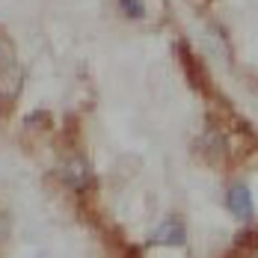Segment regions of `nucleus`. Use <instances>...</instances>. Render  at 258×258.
<instances>
[{
  "label": "nucleus",
  "instance_id": "nucleus-3",
  "mask_svg": "<svg viewBox=\"0 0 258 258\" xmlns=\"http://www.w3.org/2000/svg\"><path fill=\"white\" fill-rule=\"evenodd\" d=\"M226 208L232 211L237 220H249L252 217V193H249V187H243V184H232L229 187V193H226Z\"/></svg>",
  "mask_w": 258,
  "mask_h": 258
},
{
  "label": "nucleus",
  "instance_id": "nucleus-5",
  "mask_svg": "<svg viewBox=\"0 0 258 258\" xmlns=\"http://www.w3.org/2000/svg\"><path fill=\"white\" fill-rule=\"evenodd\" d=\"M6 66H15V56H12V48H9V42L0 36V69H6Z\"/></svg>",
  "mask_w": 258,
  "mask_h": 258
},
{
  "label": "nucleus",
  "instance_id": "nucleus-1",
  "mask_svg": "<svg viewBox=\"0 0 258 258\" xmlns=\"http://www.w3.org/2000/svg\"><path fill=\"white\" fill-rule=\"evenodd\" d=\"M59 178H62V184H69L72 190H86L95 175H92V166H89L86 157L72 155V157H66V160L59 163Z\"/></svg>",
  "mask_w": 258,
  "mask_h": 258
},
{
  "label": "nucleus",
  "instance_id": "nucleus-2",
  "mask_svg": "<svg viewBox=\"0 0 258 258\" xmlns=\"http://www.w3.org/2000/svg\"><path fill=\"white\" fill-rule=\"evenodd\" d=\"M152 243H163V246H184V243H187V229H184L181 217H166L155 232H152Z\"/></svg>",
  "mask_w": 258,
  "mask_h": 258
},
{
  "label": "nucleus",
  "instance_id": "nucleus-4",
  "mask_svg": "<svg viewBox=\"0 0 258 258\" xmlns=\"http://www.w3.org/2000/svg\"><path fill=\"white\" fill-rule=\"evenodd\" d=\"M119 6H122V12L134 18V21H140L143 15H146V6H143V0H119Z\"/></svg>",
  "mask_w": 258,
  "mask_h": 258
}]
</instances>
